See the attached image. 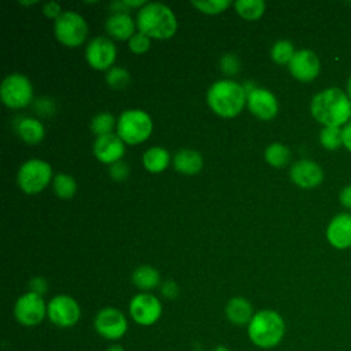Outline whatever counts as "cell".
Instances as JSON below:
<instances>
[{"instance_id":"1","label":"cell","mask_w":351,"mask_h":351,"mask_svg":"<svg viewBox=\"0 0 351 351\" xmlns=\"http://www.w3.org/2000/svg\"><path fill=\"white\" fill-rule=\"evenodd\" d=\"M310 110L319 123L340 128L351 118V100L340 88H328L313 97Z\"/></svg>"},{"instance_id":"2","label":"cell","mask_w":351,"mask_h":351,"mask_svg":"<svg viewBox=\"0 0 351 351\" xmlns=\"http://www.w3.org/2000/svg\"><path fill=\"white\" fill-rule=\"evenodd\" d=\"M285 330L287 326L281 314L266 308L254 314L247 326V336L258 348L271 350L282 341Z\"/></svg>"},{"instance_id":"3","label":"cell","mask_w":351,"mask_h":351,"mask_svg":"<svg viewBox=\"0 0 351 351\" xmlns=\"http://www.w3.org/2000/svg\"><path fill=\"white\" fill-rule=\"evenodd\" d=\"M210 108L222 118L239 115L247 103V95L243 85L232 80H219L214 82L207 92Z\"/></svg>"},{"instance_id":"4","label":"cell","mask_w":351,"mask_h":351,"mask_svg":"<svg viewBox=\"0 0 351 351\" xmlns=\"http://www.w3.org/2000/svg\"><path fill=\"white\" fill-rule=\"evenodd\" d=\"M137 27L148 37L170 38L177 30L174 12L162 3H147L138 10Z\"/></svg>"},{"instance_id":"5","label":"cell","mask_w":351,"mask_h":351,"mask_svg":"<svg viewBox=\"0 0 351 351\" xmlns=\"http://www.w3.org/2000/svg\"><path fill=\"white\" fill-rule=\"evenodd\" d=\"M117 130L121 140L136 145L145 141L152 132L151 117L141 110H125L117 122Z\"/></svg>"},{"instance_id":"6","label":"cell","mask_w":351,"mask_h":351,"mask_svg":"<svg viewBox=\"0 0 351 351\" xmlns=\"http://www.w3.org/2000/svg\"><path fill=\"white\" fill-rule=\"evenodd\" d=\"M52 169L41 159H30L18 170V185L26 193L41 192L51 181Z\"/></svg>"},{"instance_id":"7","label":"cell","mask_w":351,"mask_h":351,"mask_svg":"<svg viewBox=\"0 0 351 351\" xmlns=\"http://www.w3.org/2000/svg\"><path fill=\"white\" fill-rule=\"evenodd\" d=\"M55 36L66 47L81 45L88 36V25L85 19L73 11H64L55 19Z\"/></svg>"},{"instance_id":"8","label":"cell","mask_w":351,"mask_h":351,"mask_svg":"<svg viewBox=\"0 0 351 351\" xmlns=\"http://www.w3.org/2000/svg\"><path fill=\"white\" fill-rule=\"evenodd\" d=\"M1 101L8 108H23L33 99V88L29 78L23 74L7 75L0 86Z\"/></svg>"},{"instance_id":"9","label":"cell","mask_w":351,"mask_h":351,"mask_svg":"<svg viewBox=\"0 0 351 351\" xmlns=\"http://www.w3.org/2000/svg\"><path fill=\"white\" fill-rule=\"evenodd\" d=\"M128 319L125 314L115 307H104L99 310L93 318V328L96 333L108 340L118 341L128 332Z\"/></svg>"},{"instance_id":"10","label":"cell","mask_w":351,"mask_h":351,"mask_svg":"<svg viewBox=\"0 0 351 351\" xmlns=\"http://www.w3.org/2000/svg\"><path fill=\"white\" fill-rule=\"evenodd\" d=\"M47 306L41 295L29 291L15 302L14 317L22 326H37L47 317Z\"/></svg>"},{"instance_id":"11","label":"cell","mask_w":351,"mask_h":351,"mask_svg":"<svg viewBox=\"0 0 351 351\" xmlns=\"http://www.w3.org/2000/svg\"><path fill=\"white\" fill-rule=\"evenodd\" d=\"M47 317L58 328H71L81 318V307L74 298L56 295L48 302Z\"/></svg>"},{"instance_id":"12","label":"cell","mask_w":351,"mask_h":351,"mask_svg":"<svg viewBox=\"0 0 351 351\" xmlns=\"http://www.w3.org/2000/svg\"><path fill=\"white\" fill-rule=\"evenodd\" d=\"M129 313L137 325L151 326L156 324L162 315V303L152 293L141 292L132 298Z\"/></svg>"},{"instance_id":"13","label":"cell","mask_w":351,"mask_h":351,"mask_svg":"<svg viewBox=\"0 0 351 351\" xmlns=\"http://www.w3.org/2000/svg\"><path fill=\"white\" fill-rule=\"evenodd\" d=\"M86 62L95 70H108L111 69L115 56L117 48L114 43L107 37H96L93 38L85 51Z\"/></svg>"},{"instance_id":"14","label":"cell","mask_w":351,"mask_h":351,"mask_svg":"<svg viewBox=\"0 0 351 351\" xmlns=\"http://www.w3.org/2000/svg\"><path fill=\"white\" fill-rule=\"evenodd\" d=\"M288 67H289L291 74L296 80L308 82V81H313L318 75L321 64H319L318 56L313 51L300 49V51L295 52L293 58L288 63Z\"/></svg>"},{"instance_id":"15","label":"cell","mask_w":351,"mask_h":351,"mask_svg":"<svg viewBox=\"0 0 351 351\" xmlns=\"http://www.w3.org/2000/svg\"><path fill=\"white\" fill-rule=\"evenodd\" d=\"M247 106L251 114L262 121L274 118L278 111L276 96L265 88H255L250 95H247Z\"/></svg>"},{"instance_id":"16","label":"cell","mask_w":351,"mask_h":351,"mask_svg":"<svg viewBox=\"0 0 351 351\" xmlns=\"http://www.w3.org/2000/svg\"><path fill=\"white\" fill-rule=\"evenodd\" d=\"M291 180L300 188L311 189L318 186L324 180V171L321 166L313 160L302 159L292 165L289 171Z\"/></svg>"},{"instance_id":"17","label":"cell","mask_w":351,"mask_h":351,"mask_svg":"<svg viewBox=\"0 0 351 351\" xmlns=\"http://www.w3.org/2000/svg\"><path fill=\"white\" fill-rule=\"evenodd\" d=\"M123 152H125L123 141L118 134H114V133L97 137L93 144V154L101 163L112 165L121 160Z\"/></svg>"},{"instance_id":"18","label":"cell","mask_w":351,"mask_h":351,"mask_svg":"<svg viewBox=\"0 0 351 351\" xmlns=\"http://www.w3.org/2000/svg\"><path fill=\"white\" fill-rule=\"evenodd\" d=\"M326 239L335 248L351 247V214L341 213L333 217L326 229Z\"/></svg>"},{"instance_id":"19","label":"cell","mask_w":351,"mask_h":351,"mask_svg":"<svg viewBox=\"0 0 351 351\" xmlns=\"http://www.w3.org/2000/svg\"><path fill=\"white\" fill-rule=\"evenodd\" d=\"M254 307L245 298H232L225 307V315L228 321L236 326H248L254 317Z\"/></svg>"},{"instance_id":"20","label":"cell","mask_w":351,"mask_h":351,"mask_svg":"<svg viewBox=\"0 0 351 351\" xmlns=\"http://www.w3.org/2000/svg\"><path fill=\"white\" fill-rule=\"evenodd\" d=\"M106 30L117 40H130L134 34V22L129 14L117 12L107 18Z\"/></svg>"},{"instance_id":"21","label":"cell","mask_w":351,"mask_h":351,"mask_svg":"<svg viewBox=\"0 0 351 351\" xmlns=\"http://www.w3.org/2000/svg\"><path fill=\"white\" fill-rule=\"evenodd\" d=\"M174 169L185 176H193L203 167V158L197 151L180 149L173 159Z\"/></svg>"},{"instance_id":"22","label":"cell","mask_w":351,"mask_h":351,"mask_svg":"<svg viewBox=\"0 0 351 351\" xmlns=\"http://www.w3.org/2000/svg\"><path fill=\"white\" fill-rule=\"evenodd\" d=\"M18 136L27 144H38L44 136H45V129L44 125L34 119V118H21L16 125H15Z\"/></svg>"},{"instance_id":"23","label":"cell","mask_w":351,"mask_h":351,"mask_svg":"<svg viewBox=\"0 0 351 351\" xmlns=\"http://www.w3.org/2000/svg\"><path fill=\"white\" fill-rule=\"evenodd\" d=\"M132 282L144 291H151L154 288H156L160 282V276L159 271L156 269H154L152 266L144 265V266H138L133 274H132Z\"/></svg>"},{"instance_id":"24","label":"cell","mask_w":351,"mask_h":351,"mask_svg":"<svg viewBox=\"0 0 351 351\" xmlns=\"http://www.w3.org/2000/svg\"><path fill=\"white\" fill-rule=\"evenodd\" d=\"M170 162L169 152L162 147H151L143 155V165L151 173L163 171Z\"/></svg>"},{"instance_id":"25","label":"cell","mask_w":351,"mask_h":351,"mask_svg":"<svg viewBox=\"0 0 351 351\" xmlns=\"http://www.w3.org/2000/svg\"><path fill=\"white\" fill-rule=\"evenodd\" d=\"M265 3L262 0H239L234 3L237 14L248 21H255L265 12Z\"/></svg>"},{"instance_id":"26","label":"cell","mask_w":351,"mask_h":351,"mask_svg":"<svg viewBox=\"0 0 351 351\" xmlns=\"http://www.w3.org/2000/svg\"><path fill=\"white\" fill-rule=\"evenodd\" d=\"M291 152L288 147L280 143H273L265 149V159L273 167H282L288 163Z\"/></svg>"},{"instance_id":"27","label":"cell","mask_w":351,"mask_h":351,"mask_svg":"<svg viewBox=\"0 0 351 351\" xmlns=\"http://www.w3.org/2000/svg\"><path fill=\"white\" fill-rule=\"evenodd\" d=\"M77 191L75 180L69 176L59 173L53 180V192L60 199H71Z\"/></svg>"},{"instance_id":"28","label":"cell","mask_w":351,"mask_h":351,"mask_svg":"<svg viewBox=\"0 0 351 351\" xmlns=\"http://www.w3.org/2000/svg\"><path fill=\"white\" fill-rule=\"evenodd\" d=\"M293 55H295L293 45L288 40H278L277 43H274L270 51L271 59L278 64H288L293 58Z\"/></svg>"},{"instance_id":"29","label":"cell","mask_w":351,"mask_h":351,"mask_svg":"<svg viewBox=\"0 0 351 351\" xmlns=\"http://www.w3.org/2000/svg\"><path fill=\"white\" fill-rule=\"evenodd\" d=\"M319 141L326 149H337L343 145V129L325 126L319 133Z\"/></svg>"},{"instance_id":"30","label":"cell","mask_w":351,"mask_h":351,"mask_svg":"<svg viewBox=\"0 0 351 351\" xmlns=\"http://www.w3.org/2000/svg\"><path fill=\"white\" fill-rule=\"evenodd\" d=\"M114 126H115V118L110 112H100L95 115L90 122V129L97 137L110 134Z\"/></svg>"},{"instance_id":"31","label":"cell","mask_w":351,"mask_h":351,"mask_svg":"<svg viewBox=\"0 0 351 351\" xmlns=\"http://www.w3.org/2000/svg\"><path fill=\"white\" fill-rule=\"evenodd\" d=\"M106 81L112 89H125L130 82L129 73L122 67H111L106 74Z\"/></svg>"},{"instance_id":"32","label":"cell","mask_w":351,"mask_h":351,"mask_svg":"<svg viewBox=\"0 0 351 351\" xmlns=\"http://www.w3.org/2000/svg\"><path fill=\"white\" fill-rule=\"evenodd\" d=\"M192 5L202 11L203 14L208 15H215L219 12H223L229 5L230 1L228 0H208V1H192Z\"/></svg>"},{"instance_id":"33","label":"cell","mask_w":351,"mask_h":351,"mask_svg":"<svg viewBox=\"0 0 351 351\" xmlns=\"http://www.w3.org/2000/svg\"><path fill=\"white\" fill-rule=\"evenodd\" d=\"M128 45H129V49H130L133 53L141 55V53H144V52L148 51L151 43H149V37H148V36H145L144 33L138 32V33H134V34L132 36V38L129 40V44H128Z\"/></svg>"},{"instance_id":"34","label":"cell","mask_w":351,"mask_h":351,"mask_svg":"<svg viewBox=\"0 0 351 351\" xmlns=\"http://www.w3.org/2000/svg\"><path fill=\"white\" fill-rule=\"evenodd\" d=\"M219 66H221V70L223 71V74L230 75V77L236 75L240 71V62H239L237 56L233 53H225L219 60Z\"/></svg>"},{"instance_id":"35","label":"cell","mask_w":351,"mask_h":351,"mask_svg":"<svg viewBox=\"0 0 351 351\" xmlns=\"http://www.w3.org/2000/svg\"><path fill=\"white\" fill-rule=\"evenodd\" d=\"M108 173H110V176H111L112 180H115V181H123V180H126L128 176H129V166H128L126 162L118 160V162L110 165Z\"/></svg>"},{"instance_id":"36","label":"cell","mask_w":351,"mask_h":351,"mask_svg":"<svg viewBox=\"0 0 351 351\" xmlns=\"http://www.w3.org/2000/svg\"><path fill=\"white\" fill-rule=\"evenodd\" d=\"M160 293L166 298V299H176L178 298L180 295V288L177 285V282L171 281V280H167L165 282H162L160 285Z\"/></svg>"},{"instance_id":"37","label":"cell","mask_w":351,"mask_h":351,"mask_svg":"<svg viewBox=\"0 0 351 351\" xmlns=\"http://www.w3.org/2000/svg\"><path fill=\"white\" fill-rule=\"evenodd\" d=\"M29 289L30 292H34L37 295H44L48 289V284H47V280L43 278V277H34L30 280L29 282Z\"/></svg>"},{"instance_id":"38","label":"cell","mask_w":351,"mask_h":351,"mask_svg":"<svg viewBox=\"0 0 351 351\" xmlns=\"http://www.w3.org/2000/svg\"><path fill=\"white\" fill-rule=\"evenodd\" d=\"M43 12L45 16L48 18H55L58 19L60 15H62V10H60V5L55 1H48L44 4L43 7Z\"/></svg>"},{"instance_id":"39","label":"cell","mask_w":351,"mask_h":351,"mask_svg":"<svg viewBox=\"0 0 351 351\" xmlns=\"http://www.w3.org/2000/svg\"><path fill=\"white\" fill-rule=\"evenodd\" d=\"M339 199H340V203L343 207L351 208V185H347L341 189Z\"/></svg>"},{"instance_id":"40","label":"cell","mask_w":351,"mask_h":351,"mask_svg":"<svg viewBox=\"0 0 351 351\" xmlns=\"http://www.w3.org/2000/svg\"><path fill=\"white\" fill-rule=\"evenodd\" d=\"M343 145L351 151V121L343 128Z\"/></svg>"},{"instance_id":"41","label":"cell","mask_w":351,"mask_h":351,"mask_svg":"<svg viewBox=\"0 0 351 351\" xmlns=\"http://www.w3.org/2000/svg\"><path fill=\"white\" fill-rule=\"evenodd\" d=\"M106 351H125V348L121 344H118V343H112V344H110L107 347Z\"/></svg>"},{"instance_id":"42","label":"cell","mask_w":351,"mask_h":351,"mask_svg":"<svg viewBox=\"0 0 351 351\" xmlns=\"http://www.w3.org/2000/svg\"><path fill=\"white\" fill-rule=\"evenodd\" d=\"M211 351H230L226 346H223V344H218V346H215Z\"/></svg>"},{"instance_id":"43","label":"cell","mask_w":351,"mask_h":351,"mask_svg":"<svg viewBox=\"0 0 351 351\" xmlns=\"http://www.w3.org/2000/svg\"><path fill=\"white\" fill-rule=\"evenodd\" d=\"M347 96H348L350 100H351V77L348 78V82H347Z\"/></svg>"}]
</instances>
